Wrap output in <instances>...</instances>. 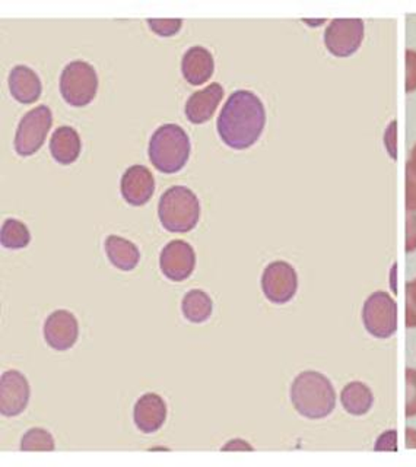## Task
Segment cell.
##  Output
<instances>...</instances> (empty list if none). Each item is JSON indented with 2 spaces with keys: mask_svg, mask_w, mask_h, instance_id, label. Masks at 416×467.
<instances>
[{
  "mask_svg": "<svg viewBox=\"0 0 416 467\" xmlns=\"http://www.w3.org/2000/svg\"><path fill=\"white\" fill-rule=\"evenodd\" d=\"M266 126V109L262 99L248 89H237L228 97L216 121L219 136L233 150L255 145Z\"/></svg>",
  "mask_w": 416,
  "mask_h": 467,
  "instance_id": "1",
  "label": "cell"
},
{
  "mask_svg": "<svg viewBox=\"0 0 416 467\" xmlns=\"http://www.w3.org/2000/svg\"><path fill=\"white\" fill-rule=\"evenodd\" d=\"M291 401L296 412L307 420H323L335 410V387L325 374L304 371L292 381Z\"/></svg>",
  "mask_w": 416,
  "mask_h": 467,
  "instance_id": "2",
  "label": "cell"
},
{
  "mask_svg": "<svg viewBox=\"0 0 416 467\" xmlns=\"http://www.w3.org/2000/svg\"><path fill=\"white\" fill-rule=\"evenodd\" d=\"M190 139L179 124H162L153 131L150 140V160L158 171L164 174L179 172L190 157Z\"/></svg>",
  "mask_w": 416,
  "mask_h": 467,
  "instance_id": "3",
  "label": "cell"
},
{
  "mask_svg": "<svg viewBox=\"0 0 416 467\" xmlns=\"http://www.w3.org/2000/svg\"><path fill=\"white\" fill-rule=\"evenodd\" d=\"M161 225L170 233H189L201 218V203L196 194L184 186L165 190L158 204Z\"/></svg>",
  "mask_w": 416,
  "mask_h": 467,
  "instance_id": "4",
  "label": "cell"
},
{
  "mask_svg": "<svg viewBox=\"0 0 416 467\" xmlns=\"http://www.w3.org/2000/svg\"><path fill=\"white\" fill-rule=\"evenodd\" d=\"M60 92L65 101L73 107H84L94 99L99 89V75L94 66L84 60H73L65 66L60 75Z\"/></svg>",
  "mask_w": 416,
  "mask_h": 467,
  "instance_id": "5",
  "label": "cell"
},
{
  "mask_svg": "<svg viewBox=\"0 0 416 467\" xmlns=\"http://www.w3.org/2000/svg\"><path fill=\"white\" fill-rule=\"evenodd\" d=\"M362 323L377 339H389L398 332V303L386 291L372 292L362 306Z\"/></svg>",
  "mask_w": 416,
  "mask_h": 467,
  "instance_id": "6",
  "label": "cell"
},
{
  "mask_svg": "<svg viewBox=\"0 0 416 467\" xmlns=\"http://www.w3.org/2000/svg\"><path fill=\"white\" fill-rule=\"evenodd\" d=\"M53 123V114L47 106L29 109L19 121L15 135V150L21 157L34 155L43 146Z\"/></svg>",
  "mask_w": 416,
  "mask_h": 467,
  "instance_id": "7",
  "label": "cell"
},
{
  "mask_svg": "<svg viewBox=\"0 0 416 467\" xmlns=\"http://www.w3.org/2000/svg\"><path fill=\"white\" fill-rule=\"evenodd\" d=\"M364 36L365 24L361 18L333 19L325 31L326 48L336 57H349L359 50Z\"/></svg>",
  "mask_w": 416,
  "mask_h": 467,
  "instance_id": "8",
  "label": "cell"
},
{
  "mask_svg": "<svg viewBox=\"0 0 416 467\" xmlns=\"http://www.w3.org/2000/svg\"><path fill=\"white\" fill-rule=\"evenodd\" d=\"M262 289L270 303L276 306L289 303L298 289L296 270L284 260L269 263L263 270Z\"/></svg>",
  "mask_w": 416,
  "mask_h": 467,
  "instance_id": "9",
  "label": "cell"
},
{
  "mask_svg": "<svg viewBox=\"0 0 416 467\" xmlns=\"http://www.w3.org/2000/svg\"><path fill=\"white\" fill-rule=\"evenodd\" d=\"M196 254L189 243L172 240L162 248L160 255L161 272L172 282L186 281L193 274Z\"/></svg>",
  "mask_w": 416,
  "mask_h": 467,
  "instance_id": "10",
  "label": "cell"
},
{
  "mask_svg": "<svg viewBox=\"0 0 416 467\" xmlns=\"http://www.w3.org/2000/svg\"><path fill=\"white\" fill-rule=\"evenodd\" d=\"M29 401L28 379L22 372L9 369L0 377V412L12 418L24 412Z\"/></svg>",
  "mask_w": 416,
  "mask_h": 467,
  "instance_id": "11",
  "label": "cell"
},
{
  "mask_svg": "<svg viewBox=\"0 0 416 467\" xmlns=\"http://www.w3.org/2000/svg\"><path fill=\"white\" fill-rule=\"evenodd\" d=\"M79 336L78 320L70 311L57 310L48 316L44 323V339L51 349L69 350Z\"/></svg>",
  "mask_w": 416,
  "mask_h": 467,
  "instance_id": "12",
  "label": "cell"
},
{
  "mask_svg": "<svg viewBox=\"0 0 416 467\" xmlns=\"http://www.w3.org/2000/svg\"><path fill=\"white\" fill-rule=\"evenodd\" d=\"M121 196L131 206L148 203L155 192V180L152 172L143 165H131L120 182Z\"/></svg>",
  "mask_w": 416,
  "mask_h": 467,
  "instance_id": "13",
  "label": "cell"
},
{
  "mask_svg": "<svg viewBox=\"0 0 416 467\" xmlns=\"http://www.w3.org/2000/svg\"><path fill=\"white\" fill-rule=\"evenodd\" d=\"M133 420L136 427L145 434L157 432L167 420V405L164 399L161 398L160 394H143L142 398L136 401Z\"/></svg>",
  "mask_w": 416,
  "mask_h": 467,
  "instance_id": "14",
  "label": "cell"
},
{
  "mask_svg": "<svg viewBox=\"0 0 416 467\" xmlns=\"http://www.w3.org/2000/svg\"><path fill=\"white\" fill-rule=\"evenodd\" d=\"M223 97L224 88L218 82H213L201 91L190 95L184 107V113L190 123L202 124L208 121L215 113L216 107Z\"/></svg>",
  "mask_w": 416,
  "mask_h": 467,
  "instance_id": "15",
  "label": "cell"
},
{
  "mask_svg": "<svg viewBox=\"0 0 416 467\" xmlns=\"http://www.w3.org/2000/svg\"><path fill=\"white\" fill-rule=\"evenodd\" d=\"M215 62L211 51L202 46H193L182 55V72L190 85H202L212 77Z\"/></svg>",
  "mask_w": 416,
  "mask_h": 467,
  "instance_id": "16",
  "label": "cell"
},
{
  "mask_svg": "<svg viewBox=\"0 0 416 467\" xmlns=\"http://www.w3.org/2000/svg\"><path fill=\"white\" fill-rule=\"evenodd\" d=\"M7 82H9V91L16 101L31 104L40 99L41 89H43L40 77L28 66H14Z\"/></svg>",
  "mask_w": 416,
  "mask_h": 467,
  "instance_id": "17",
  "label": "cell"
},
{
  "mask_svg": "<svg viewBox=\"0 0 416 467\" xmlns=\"http://www.w3.org/2000/svg\"><path fill=\"white\" fill-rule=\"evenodd\" d=\"M50 152L58 164L70 165L80 153V138L70 126L56 129L50 139Z\"/></svg>",
  "mask_w": 416,
  "mask_h": 467,
  "instance_id": "18",
  "label": "cell"
},
{
  "mask_svg": "<svg viewBox=\"0 0 416 467\" xmlns=\"http://www.w3.org/2000/svg\"><path fill=\"white\" fill-rule=\"evenodd\" d=\"M340 403L349 415L364 416L374 405V394L362 381H350L342 389Z\"/></svg>",
  "mask_w": 416,
  "mask_h": 467,
  "instance_id": "19",
  "label": "cell"
},
{
  "mask_svg": "<svg viewBox=\"0 0 416 467\" xmlns=\"http://www.w3.org/2000/svg\"><path fill=\"white\" fill-rule=\"evenodd\" d=\"M104 247H106L107 257L117 269L129 272L138 266L140 253L131 241L119 237V235H109L104 243Z\"/></svg>",
  "mask_w": 416,
  "mask_h": 467,
  "instance_id": "20",
  "label": "cell"
},
{
  "mask_svg": "<svg viewBox=\"0 0 416 467\" xmlns=\"http://www.w3.org/2000/svg\"><path fill=\"white\" fill-rule=\"evenodd\" d=\"M182 310L184 317L192 323H203L211 317L213 303L206 292L192 289L182 298Z\"/></svg>",
  "mask_w": 416,
  "mask_h": 467,
  "instance_id": "21",
  "label": "cell"
},
{
  "mask_svg": "<svg viewBox=\"0 0 416 467\" xmlns=\"http://www.w3.org/2000/svg\"><path fill=\"white\" fill-rule=\"evenodd\" d=\"M0 241L4 247L19 250V248L26 247L29 244L31 234H29L26 223H21L18 219L9 218L2 225Z\"/></svg>",
  "mask_w": 416,
  "mask_h": 467,
  "instance_id": "22",
  "label": "cell"
},
{
  "mask_svg": "<svg viewBox=\"0 0 416 467\" xmlns=\"http://www.w3.org/2000/svg\"><path fill=\"white\" fill-rule=\"evenodd\" d=\"M55 440L43 428H31L21 440L22 451H55Z\"/></svg>",
  "mask_w": 416,
  "mask_h": 467,
  "instance_id": "23",
  "label": "cell"
},
{
  "mask_svg": "<svg viewBox=\"0 0 416 467\" xmlns=\"http://www.w3.org/2000/svg\"><path fill=\"white\" fill-rule=\"evenodd\" d=\"M151 29L161 36H172L179 33L182 21L180 18H150Z\"/></svg>",
  "mask_w": 416,
  "mask_h": 467,
  "instance_id": "24",
  "label": "cell"
},
{
  "mask_svg": "<svg viewBox=\"0 0 416 467\" xmlns=\"http://www.w3.org/2000/svg\"><path fill=\"white\" fill-rule=\"evenodd\" d=\"M406 418L416 416V369L406 368Z\"/></svg>",
  "mask_w": 416,
  "mask_h": 467,
  "instance_id": "25",
  "label": "cell"
},
{
  "mask_svg": "<svg viewBox=\"0 0 416 467\" xmlns=\"http://www.w3.org/2000/svg\"><path fill=\"white\" fill-rule=\"evenodd\" d=\"M406 327L416 328V277L406 285Z\"/></svg>",
  "mask_w": 416,
  "mask_h": 467,
  "instance_id": "26",
  "label": "cell"
},
{
  "mask_svg": "<svg viewBox=\"0 0 416 467\" xmlns=\"http://www.w3.org/2000/svg\"><path fill=\"white\" fill-rule=\"evenodd\" d=\"M406 92L416 91V50H406Z\"/></svg>",
  "mask_w": 416,
  "mask_h": 467,
  "instance_id": "27",
  "label": "cell"
},
{
  "mask_svg": "<svg viewBox=\"0 0 416 467\" xmlns=\"http://www.w3.org/2000/svg\"><path fill=\"white\" fill-rule=\"evenodd\" d=\"M376 451H396L398 450V431L389 430L380 435L374 445Z\"/></svg>",
  "mask_w": 416,
  "mask_h": 467,
  "instance_id": "28",
  "label": "cell"
},
{
  "mask_svg": "<svg viewBox=\"0 0 416 467\" xmlns=\"http://www.w3.org/2000/svg\"><path fill=\"white\" fill-rule=\"evenodd\" d=\"M398 121H390L387 126L386 135H384V145H386L387 152L393 160H398Z\"/></svg>",
  "mask_w": 416,
  "mask_h": 467,
  "instance_id": "29",
  "label": "cell"
},
{
  "mask_svg": "<svg viewBox=\"0 0 416 467\" xmlns=\"http://www.w3.org/2000/svg\"><path fill=\"white\" fill-rule=\"evenodd\" d=\"M406 253H413L416 250V213L408 212L406 215Z\"/></svg>",
  "mask_w": 416,
  "mask_h": 467,
  "instance_id": "30",
  "label": "cell"
},
{
  "mask_svg": "<svg viewBox=\"0 0 416 467\" xmlns=\"http://www.w3.org/2000/svg\"><path fill=\"white\" fill-rule=\"evenodd\" d=\"M406 212L416 213V179L412 174L406 172Z\"/></svg>",
  "mask_w": 416,
  "mask_h": 467,
  "instance_id": "31",
  "label": "cell"
},
{
  "mask_svg": "<svg viewBox=\"0 0 416 467\" xmlns=\"http://www.w3.org/2000/svg\"><path fill=\"white\" fill-rule=\"evenodd\" d=\"M406 172L412 174L416 179V143L411 150V157H409L408 164H406Z\"/></svg>",
  "mask_w": 416,
  "mask_h": 467,
  "instance_id": "32",
  "label": "cell"
},
{
  "mask_svg": "<svg viewBox=\"0 0 416 467\" xmlns=\"http://www.w3.org/2000/svg\"><path fill=\"white\" fill-rule=\"evenodd\" d=\"M406 447L408 449H416V430L415 428H406Z\"/></svg>",
  "mask_w": 416,
  "mask_h": 467,
  "instance_id": "33",
  "label": "cell"
},
{
  "mask_svg": "<svg viewBox=\"0 0 416 467\" xmlns=\"http://www.w3.org/2000/svg\"><path fill=\"white\" fill-rule=\"evenodd\" d=\"M235 441V444H231V442H228V445H225L224 447V451H226V450H248V451H252V447L248 445V442L243 441V440H234Z\"/></svg>",
  "mask_w": 416,
  "mask_h": 467,
  "instance_id": "34",
  "label": "cell"
}]
</instances>
